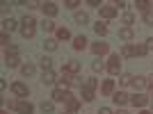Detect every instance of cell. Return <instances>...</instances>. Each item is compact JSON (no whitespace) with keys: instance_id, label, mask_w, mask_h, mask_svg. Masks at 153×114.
<instances>
[{"instance_id":"obj_1","label":"cell","mask_w":153,"mask_h":114,"mask_svg":"<svg viewBox=\"0 0 153 114\" xmlns=\"http://www.w3.org/2000/svg\"><path fill=\"white\" fill-rule=\"evenodd\" d=\"M21 34H23V37L25 39H32L34 37V25H37V21L32 19V16H23V21H21Z\"/></svg>"},{"instance_id":"obj_2","label":"cell","mask_w":153,"mask_h":114,"mask_svg":"<svg viewBox=\"0 0 153 114\" xmlns=\"http://www.w3.org/2000/svg\"><path fill=\"white\" fill-rule=\"evenodd\" d=\"M119 71H121V57L117 55H110V59H108V73L110 76H119Z\"/></svg>"},{"instance_id":"obj_3","label":"cell","mask_w":153,"mask_h":114,"mask_svg":"<svg viewBox=\"0 0 153 114\" xmlns=\"http://www.w3.org/2000/svg\"><path fill=\"white\" fill-rule=\"evenodd\" d=\"M12 91L19 96V98H27V94H30L27 84H23V82H14V84H12Z\"/></svg>"},{"instance_id":"obj_4","label":"cell","mask_w":153,"mask_h":114,"mask_svg":"<svg viewBox=\"0 0 153 114\" xmlns=\"http://www.w3.org/2000/svg\"><path fill=\"white\" fill-rule=\"evenodd\" d=\"M78 107H80V101H78L76 96H66V114H73V112H78Z\"/></svg>"},{"instance_id":"obj_5","label":"cell","mask_w":153,"mask_h":114,"mask_svg":"<svg viewBox=\"0 0 153 114\" xmlns=\"http://www.w3.org/2000/svg\"><path fill=\"white\" fill-rule=\"evenodd\" d=\"M130 103H133V107H144V105L149 103V98L144 94H137V91H135V94L130 96Z\"/></svg>"},{"instance_id":"obj_6","label":"cell","mask_w":153,"mask_h":114,"mask_svg":"<svg viewBox=\"0 0 153 114\" xmlns=\"http://www.w3.org/2000/svg\"><path fill=\"white\" fill-rule=\"evenodd\" d=\"M16 112H19V114H34V105H32V103H27V101H19Z\"/></svg>"},{"instance_id":"obj_7","label":"cell","mask_w":153,"mask_h":114,"mask_svg":"<svg viewBox=\"0 0 153 114\" xmlns=\"http://www.w3.org/2000/svg\"><path fill=\"white\" fill-rule=\"evenodd\" d=\"M39 7L44 9L46 16H51V19H53V16H57V5H55V2H41Z\"/></svg>"},{"instance_id":"obj_8","label":"cell","mask_w":153,"mask_h":114,"mask_svg":"<svg viewBox=\"0 0 153 114\" xmlns=\"http://www.w3.org/2000/svg\"><path fill=\"white\" fill-rule=\"evenodd\" d=\"M98 12H101V16H103L105 21H110V19H114V16H117V7H112V5H105V7H101Z\"/></svg>"},{"instance_id":"obj_9","label":"cell","mask_w":153,"mask_h":114,"mask_svg":"<svg viewBox=\"0 0 153 114\" xmlns=\"http://www.w3.org/2000/svg\"><path fill=\"white\" fill-rule=\"evenodd\" d=\"M66 96H69L66 89H59V87L53 89V101H55V103H66Z\"/></svg>"},{"instance_id":"obj_10","label":"cell","mask_w":153,"mask_h":114,"mask_svg":"<svg viewBox=\"0 0 153 114\" xmlns=\"http://www.w3.org/2000/svg\"><path fill=\"white\" fill-rule=\"evenodd\" d=\"M110 50L108 44H103V41H96V44H91V53L94 55H105V53Z\"/></svg>"},{"instance_id":"obj_11","label":"cell","mask_w":153,"mask_h":114,"mask_svg":"<svg viewBox=\"0 0 153 114\" xmlns=\"http://www.w3.org/2000/svg\"><path fill=\"white\" fill-rule=\"evenodd\" d=\"M101 94L103 96H114V80H105L101 84Z\"/></svg>"},{"instance_id":"obj_12","label":"cell","mask_w":153,"mask_h":114,"mask_svg":"<svg viewBox=\"0 0 153 114\" xmlns=\"http://www.w3.org/2000/svg\"><path fill=\"white\" fill-rule=\"evenodd\" d=\"M112 101H114V105H126V103L130 101V96H128L126 91H114V96H112Z\"/></svg>"},{"instance_id":"obj_13","label":"cell","mask_w":153,"mask_h":114,"mask_svg":"<svg viewBox=\"0 0 153 114\" xmlns=\"http://www.w3.org/2000/svg\"><path fill=\"white\" fill-rule=\"evenodd\" d=\"M130 84H133V89L137 91V94H142V89L146 87V78H144V76H137V78H133V82H130Z\"/></svg>"},{"instance_id":"obj_14","label":"cell","mask_w":153,"mask_h":114,"mask_svg":"<svg viewBox=\"0 0 153 114\" xmlns=\"http://www.w3.org/2000/svg\"><path fill=\"white\" fill-rule=\"evenodd\" d=\"M71 82H73V76L66 73V71H62V76H59V89H69Z\"/></svg>"},{"instance_id":"obj_15","label":"cell","mask_w":153,"mask_h":114,"mask_svg":"<svg viewBox=\"0 0 153 114\" xmlns=\"http://www.w3.org/2000/svg\"><path fill=\"white\" fill-rule=\"evenodd\" d=\"M87 44H89V41H87V37H85V34H78V37L73 39V48H76V50H85V48H87Z\"/></svg>"},{"instance_id":"obj_16","label":"cell","mask_w":153,"mask_h":114,"mask_svg":"<svg viewBox=\"0 0 153 114\" xmlns=\"http://www.w3.org/2000/svg\"><path fill=\"white\" fill-rule=\"evenodd\" d=\"M133 37H135L133 27H121V30H119V39H121V41H133Z\"/></svg>"},{"instance_id":"obj_17","label":"cell","mask_w":153,"mask_h":114,"mask_svg":"<svg viewBox=\"0 0 153 114\" xmlns=\"http://www.w3.org/2000/svg\"><path fill=\"white\" fill-rule=\"evenodd\" d=\"M62 71H66V73H71V76H73V73H78V71H80V62H73V59H71V62L64 64Z\"/></svg>"},{"instance_id":"obj_18","label":"cell","mask_w":153,"mask_h":114,"mask_svg":"<svg viewBox=\"0 0 153 114\" xmlns=\"http://www.w3.org/2000/svg\"><path fill=\"white\" fill-rule=\"evenodd\" d=\"M94 32L98 34V37H105V34H108V23H105V21H98V23L94 25Z\"/></svg>"},{"instance_id":"obj_19","label":"cell","mask_w":153,"mask_h":114,"mask_svg":"<svg viewBox=\"0 0 153 114\" xmlns=\"http://www.w3.org/2000/svg\"><path fill=\"white\" fill-rule=\"evenodd\" d=\"M55 39H57V41H66V39H71V32L66 30V27H57V32H55Z\"/></svg>"},{"instance_id":"obj_20","label":"cell","mask_w":153,"mask_h":114,"mask_svg":"<svg viewBox=\"0 0 153 114\" xmlns=\"http://www.w3.org/2000/svg\"><path fill=\"white\" fill-rule=\"evenodd\" d=\"M96 87H98V80H96V78H87L82 82V89H87V91H94Z\"/></svg>"},{"instance_id":"obj_21","label":"cell","mask_w":153,"mask_h":114,"mask_svg":"<svg viewBox=\"0 0 153 114\" xmlns=\"http://www.w3.org/2000/svg\"><path fill=\"white\" fill-rule=\"evenodd\" d=\"M41 82H44V84H53V82H55V71H44Z\"/></svg>"},{"instance_id":"obj_22","label":"cell","mask_w":153,"mask_h":114,"mask_svg":"<svg viewBox=\"0 0 153 114\" xmlns=\"http://www.w3.org/2000/svg\"><path fill=\"white\" fill-rule=\"evenodd\" d=\"M5 66H9V69L19 66V55H5Z\"/></svg>"},{"instance_id":"obj_23","label":"cell","mask_w":153,"mask_h":114,"mask_svg":"<svg viewBox=\"0 0 153 114\" xmlns=\"http://www.w3.org/2000/svg\"><path fill=\"white\" fill-rule=\"evenodd\" d=\"M2 30H5V32H14V30H16V21H14V19H5V21H2Z\"/></svg>"},{"instance_id":"obj_24","label":"cell","mask_w":153,"mask_h":114,"mask_svg":"<svg viewBox=\"0 0 153 114\" xmlns=\"http://www.w3.org/2000/svg\"><path fill=\"white\" fill-rule=\"evenodd\" d=\"M34 64H23V66H21V73H23V76L25 78H30V76H34Z\"/></svg>"},{"instance_id":"obj_25","label":"cell","mask_w":153,"mask_h":114,"mask_svg":"<svg viewBox=\"0 0 153 114\" xmlns=\"http://www.w3.org/2000/svg\"><path fill=\"white\" fill-rule=\"evenodd\" d=\"M41 27H44V32H57V30H55V23H53L51 19H44V21H41Z\"/></svg>"},{"instance_id":"obj_26","label":"cell","mask_w":153,"mask_h":114,"mask_svg":"<svg viewBox=\"0 0 153 114\" xmlns=\"http://www.w3.org/2000/svg\"><path fill=\"white\" fill-rule=\"evenodd\" d=\"M76 23H80V25H87V23H89V16H87L85 12H78V14H76Z\"/></svg>"},{"instance_id":"obj_27","label":"cell","mask_w":153,"mask_h":114,"mask_svg":"<svg viewBox=\"0 0 153 114\" xmlns=\"http://www.w3.org/2000/svg\"><path fill=\"white\" fill-rule=\"evenodd\" d=\"M44 48L46 50H57V39H46V44H44Z\"/></svg>"},{"instance_id":"obj_28","label":"cell","mask_w":153,"mask_h":114,"mask_svg":"<svg viewBox=\"0 0 153 114\" xmlns=\"http://www.w3.org/2000/svg\"><path fill=\"white\" fill-rule=\"evenodd\" d=\"M135 7H137L140 12L146 14V12H149V7H151V2H146V0H137V2H135Z\"/></svg>"},{"instance_id":"obj_29","label":"cell","mask_w":153,"mask_h":114,"mask_svg":"<svg viewBox=\"0 0 153 114\" xmlns=\"http://www.w3.org/2000/svg\"><path fill=\"white\" fill-rule=\"evenodd\" d=\"M146 46H133V55H137V57H144L146 55Z\"/></svg>"},{"instance_id":"obj_30","label":"cell","mask_w":153,"mask_h":114,"mask_svg":"<svg viewBox=\"0 0 153 114\" xmlns=\"http://www.w3.org/2000/svg\"><path fill=\"white\" fill-rule=\"evenodd\" d=\"M39 64H41V69H44V71H53V59H51V57H44Z\"/></svg>"},{"instance_id":"obj_31","label":"cell","mask_w":153,"mask_h":114,"mask_svg":"<svg viewBox=\"0 0 153 114\" xmlns=\"http://www.w3.org/2000/svg\"><path fill=\"white\" fill-rule=\"evenodd\" d=\"M53 110H55V105H53L51 101H44V103H41V112H44V114H51Z\"/></svg>"},{"instance_id":"obj_32","label":"cell","mask_w":153,"mask_h":114,"mask_svg":"<svg viewBox=\"0 0 153 114\" xmlns=\"http://www.w3.org/2000/svg\"><path fill=\"white\" fill-rule=\"evenodd\" d=\"M91 69H94V73H98V71H103V69H108V64H103L101 59H96V62L91 64Z\"/></svg>"},{"instance_id":"obj_33","label":"cell","mask_w":153,"mask_h":114,"mask_svg":"<svg viewBox=\"0 0 153 114\" xmlns=\"http://www.w3.org/2000/svg\"><path fill=\"white\" fill-rule=\"evenodd\" d=\"M123 23H126V25H133V23H135V14L126 12V14H123Z\"/></svg>"},{"instance_id":"obj_34","label":"cell","mask_w":153,"mask_h":114,"mask_svg":"<svg viewBox=\"0 0 153 114\" xmlns=\"http://www.w3.org/2000/svg\"><path fill=\"white\" fill-rule=\"evenodd\" d=\"M133 78H135V76H130V73H123V76H121V80H119V82H121L123 87H126V84H130V82H133Z\"/></svg>"},{"instance_id":"obj_35","label":"cell","mask_w":153,"mask_h":114,"mask_svg":"<svg viewBox=\"0 0 153 114\" xmlns=\"http://www.w3.org/2000/svg\"><path fill=\"white\" fill-rule=\"evenodd\" d=\"M121 57H133V46H123V48H121Z\"/></svg>"},{"instance_id":"obj_36","label":"cell","mask_w":153,"mask_h":114,"mask_svg":"<svg viewBox=\"0 0 153 114\" xmlns=\"http://www.w3.org/2000/svg\"><path fill=\"white\" fill-rule=\"evenodd\" d=\"M0 44L5 46V48H9V34H7V32H2V34H0Z\"/></svg>"},{"instance_id":"obj_37","label":"cell","mask_w":153,"mask_h":114,"mask_svg":"<svg viewBox=\"0 0 153 114\" xmlns=\"http://www.w3.org/2000/svg\"><path fill=\"white\" fill-rule=\"evenodd\" d=\"M5 55H19V46H9V48H5Z\"/></svg>"},{"instance_id":"obj_38","label":"cell","mask_w":153,"mask_h":114,"mask_svg":"<svg viewBox=\"0 0 153 114\" xmlns=\"http://www.w3.org/2000/svg\"><path fill=\"white\" fill-rule=\"evenodd\" d=\"M82 101H94V91H87V89H82Z\"/></svg>"},{"instance_id":"obj_39","label":"cell","mask_w":153,"mask_h":114,"mask_svg":"<svg viewBox=\"0 0 153 114\" xmlns=\"http://www.w3.org/2000/svg\"><path fill=\"white\" fill-rule=\"evenodd\" d=\"M144 23H146V25H153V12H146V14H144Z\"/></svg>"},{"instance_id":"obj_40","label":"cell","mask_w":153,"mask_h":114,"mask_svg":"<svg viewBox=\"0 0 153 114\" xmlns=\"http://www.w3.org/2000/svg\"><path fill=\"white\" fill-rule=\"evenodd\" d=\"M78 5H80L78 0H66V2H64V7H69V9H76Z\"/></svg>"},{"instance_id":"obj_41","label":"cell","mask_w":153,"mask_h":114,"mask_svg":"<svg viewBox=\"0 0 153 114\" xmlns=\"http://www.w3.org/2000/svg\"><path fill=\"white\" fill-rule=\"evenodd\" d=\"M146 50H153V37L146 39Z\"/></svg>"},{"instance_id":"obj_42","label":"cell","mask_w":153,"mask_h":114,"mask_svg":"<svg viewBox=\"0 0 153 114\" xmlns=\"http://www.w3.org/2000/svg\"><path fill=\"white\" fill-rule=\"evenodd\" d=\"M89 7H98V9H101L103 5H101V2H98V0H89Z\"/></svg>"},{"instance_id":"obj_43","label":"cell","mask_w":153,"mask_h":114,"mask_svg":"<svg viewBox=\"0 0 153 114\" xmlns=\"http://www.w3.org/2000/svg\"><path fill=\"white\" fill-rule=\"evenodd\" d=\"M146 87L153 91V76H151V78H146Z\"/></svg>"},{"instance_id":"obj_44","label":"cell","mask_w":153,"mask_h":114,"mask_svg":"<svg viewBox=\"0 0 153 114\" xmlns=\"http://www.w3.org/2000/svg\"><path fill=\"white\" fill-rule=\"evenodd\" d=\"M7 105H9V110H16V105H19V101H9V103H7Z\"/></svg>"},{"instance_id":"obj_45","label":"cell","mask_w":153,"mask_h":114,"mask_svg":"<svg viewBox=\"0 0 153 114\" xmlns=\"http://www.w3.org/2000/svg\"><path fill=\"white\" fill-rule=\"evenodd\" d=\"M98 114H112V110H110V107H101V112H98Z\"/></svg>"},{"instance_id":"obj_46","label":"cell","mask_w":153,"mask_h":114,"mask_svg":"<svg viewBox=\"0 0 153 114\" xmlns=\"http://www.w3.org/2000/svg\"><path fill=\"white\" fill-rule=\"evenodd\" d=\"M117 114H128V112H126V110H117Z\"/></svg>"},{"instance_id":"obj_47","label":"cell","mask_w":153,"mask_h":114,"mask_svg":"<svg viewBox=\"0 0 153 114\" xmlns=\"http://www.w3.org/2000/svg\"><path fill=\"white\" fill-rule=\"evenodd\" d=\"M140 114H153V112H149V110H142V112Z\"/></svg>"},{"instance_id":"obj_48","label":"cell","mask_w":153,"mask_h":114,"mask_svg":"<svg viewBox=\"0 0 153 114\" xmlns=\"http://www.w3.org/2000/svg\"><path fill=\"white\" fill-rule=\"evenodd\" d=\"M0 114H9V112H7V110H2V112H0Z\"/></svg>"},{"instance_id":"obj_49","label":"cell","mask_w":153,"mask_h":114,"mask_svg":"<svg viewBox=\"0 0 153 114\" xmlns=\"http://www.w3.org/2000/svg\"><path fill=\"white\" fill-rule=\"evenodd\" d=\"M151 107H153V96H151Z\"/></svg>"},{"instance_id":"obj_50","label":"cell","mask_w":153,"mask_h":114,"mask_svg":"<svg viewBox=\"0 0 153 114\" xmlns=\"http://www.w3.org/2000/svg\"><path fill=\"white\" fill-rule=\"evenodd\" d=\"M64 114H66V112H64Z\"/></svg>"}]
</instances>
